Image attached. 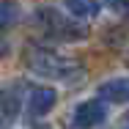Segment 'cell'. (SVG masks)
Returning <instances> with one entry per match:
<instances>
[{"instance_id":"cell-1","label":"cell","mask_w":129,"mask_h":129,"mask_svg":"<svg viewBox=\"0 0 129 129\" xmlns=\"http://www.w3.org/2000/svg\"><path fill=\"white\" fill-rule=\"evenodd\" d=\"M25 63L30 72H36L41 77H52V80H72L80 74L77 60H72L66 55H58L52 50H44V47H27Z\"/></svg>"},{"instance_id":"cell-2","label":"cell","mask_w":129,"mask_h":129,"mask_svg":"<svg viewBox=\"0 0 129 129\" xmlns=\"http://www.w3.org/2000/svg\"><path fill=\"white\" fill-rule=\"evenodd\" d=\"M36 25L41 27L47 36L58 39V41H80V39L88 36V27L85 25H80L74 19H66L55 8H39L36 11Z\"/></svg>"},{"instance_id":"cell-3","label":"cell","mask_w":129,"mask_h":129,"mask_svg":"<svg viewBox=\"0 0 129 129\" xmlns=\"http://www.w3.org/2000/svg\"><path fill=\"white\" fill-rule=\"evenodd\" d=\"M104 102L102 99H88V102L77 104V110H74V126L77 129H91L96 126V124H102L104 121Z\"/></svg>"},{"instance_id":"cell-4","label":"cell","mask_w":129,"mask_h":129,"mask_svg":"<svg viewBox=\"0 0 129 129\" xmlns=\"http://www.w3.org/2000/svg\"><path fill=\"white\" fill-rule=\"evenodd\" d=\"M55 99H58V93H55V88H47V85H39V88H33L30 91V99H27V107H30V115H47L52 107H55Z\"/></svg>"},{"instance_id":"cell-5","label":"cell","mask_w":129,"mask_h":129,"mask_svg":"<svg viewBox=\"0 0 129 129\" xmlns=\"http://www.w3.org/2000/svg\"><path fill=\"white\" fill-rule=\"evenodd\" d=\"M22 110V88L19 85H8L0 91V118L3 121H14Z\"/></svg>"},{"instance_id":"cell-6","label":"cell","mask_w":129,"mask_h":129,"mask_svg":"<svg viewBox=\"0 0 129 129\" xmlns=\"http://www.w3.org/2000/svg\"><path fill=\"white\" fill-rule=\"evenodd\" d=\"M99 99H107L113 104L129 102V77H115L99 85Z\"/></svg>"},{"instance_id":"cell-7","label":"cell","mask_w":129,"mask_h":129,"mask_svg":"<svg viewBox=\"0 0 129 129\" xmlns=\"http://www.w3.org/2000/svg\"><path fill=\"white\" fill-rule=\"evenodd\" d=\"M63 8L77 19H91V17H96L99 3L96 0H63Z\"/></svg>"},{"instance_id":"cell-8","label":"cell","mask_w":129,"mask_h":129,"mask_svg":"<svg viewBox=\"0 0 129 129\" xmlns=\"http://www.w3.org/2000/svg\"><path fill=\"white\" fill-rule=\"evenodd\" d=\"M110 11L121 14V17H129V0H104Z\"/></svg>"},{"instance_id":"cell-9","label":"cell","mask_w":129,"mask_h":129,"mask_svg":"<svg viewBox=\"0 0 129 129\" xmlns=\"http://www.w3.org/2000/svg\"><path fill=\"white\" fill-rule=\"evenodd\" d=\"M124 129H129V113L124 115Z\"/></svg>"},{"instance_id":"cell-10","label":"cell","mask_w":129,"mask_h":129,"mask_svg":"<svg viewBox=\"0 0 129 129\" xmlns=\"http://www.w3.org/2000/svg\"><path fill=\"white\" fill-rule=\"evenodd\" d=\"M3 50H6V47H3V41H0V58H3Z\"/></svg>"},{"instance_id":"cell-11","label":"cell","mask_w":129,"mask_h":129,"mask_svg":"<svg viewBox=\"0 0 129 129\" xmlns=\"http://www.w3.org/2000/svg\"><path fill=\"white\" fill-rule=\"evenodd\" d=\"M0 14H3V0H0Z\"/></svg>"}]
</instances>
